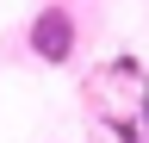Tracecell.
<instances>
[{"instance_id": "obj_1", "label": "cell", "mask_w": 149, "mask_h": 143, "mask_svg": "<svg viewBox=\"0 0 149 143\" xmlns=\"http://www.w3.org/2000/svg\"><path fill=\"white\" fill-rule=\"evenodd\" d=\"M74 38H81V31H74V13L68 6H37V19H31V31H25V44H31V56L37 62H68L74 56Z\"/></svg>"}]
</instances>
